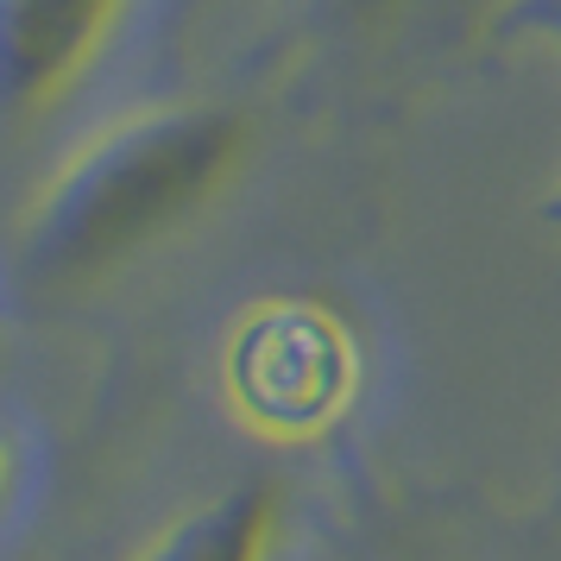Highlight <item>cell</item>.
I'll use <instances>...</instances> for the list:
<instances>
[{
  "label": "cell",
  "instance_id": "1",
  "mask_svg": "<svg viewBox=\"0 0 561 561\" xmlns=\"http://www.w3.org/2000/svg\"><path fill=\"white\" fill-rule=\"evenodd\" d=\"M247 121L228 107H158L82 146L38 196L26 265L45 284H82L190 221L240 171Z\"/></svg>",
  "mask_w": 561,
  "mask_h": 561
},
{
  "label": "cell",
  "instance_id": "2",
  "mask_svg": "<svg viewBox=\"0 0 561 561\" xmlns=\"http://www.w3.org/2000/svg\"><path fill=\"white\" fill-rule=\"evenodd\" d=\"M233 373H240V398L253 404V416L284 423V430H309L341 410L347 385H354V347L329 316L284 309L272 322L247 329Z\"/></svg>",
  "mask_w": 561,
  "mask_h": 561
},
{
  "label": "cell",
  "instance_id": "3",
  "mask_svg": "<svg viewBox=\"0 0 561 561\" xmlns=\"http://www.w3.org/2000/svg\"><path fill=\"white\" fill-rule=\"evenodd\" d=\"M127 0H0V114H38L102 57Z\"/></svg>",
  "mask_w": 561,
  "mask_h": 561
},
{
  "label": "cell",
  "instance_id": "4",
  "mask_svg": "<svg viewBox=\"0 0 561 561\" xmlns=\"http://www.w3.org/2000/svg\"><path fill=\"white\" fill-rule=\"evenodd\" d=\"M284 517H290V499L278 480H240L215 492L208 505L171 517L139 561H278Z\"/></svg>",
  "mask_w": 561,
  "mask_h": 561
},
{
  "label": "cell",
  "instance_id": "5",
  "mask_svg": "<svg viewBox=\"0 0 561 561\" xmlns=\"http://www.w3.org/2000/svg\"><path fill=\"white\" fill-rule=\"evenodd\" d=\"M354 20H366V26H404V20H423V13H435L442 20V38H455L467 20H480V13H499L505 20L511 0H341Z\"/></svg>",
  "mask_w": 561,
  "mask_h": 561
},
{
  "label": "cell",
  "instance_id": "6",
  "mask_svg": "<svg viewBox=\"0 0 561 561\" xmlns=\"http://www.w3.org/2000/svg\"><path fill=\"white\" fill-rule=\"evenodd\" d=\"M505 20H511L517 32H536V38L561 45V0H511Z\"/></svg>",
  "mask_w": 561,
  "mask_h": 561
},
{
  "label": "cell",
  "instance_id": "7",
  "mask_svg": "<svg viewBox=\"0 0 561 561\" xmlns=\"http://www.w3.org/2000/svg\"><path fill=\"white\" fill-rule=\"evenodd\" d=\"M549 221H556V228H561V183H556V190H549Z\"/></svg>",
  "mask_w": 561,
  "mask_h": 561
},
{
  "label": "cell",
  "instance_id": "8",
  "mask_svg": "<svg viewBox=\"0 0 561 561\" xmlns=\"http://www.w3.org/2000/svg\"><path fill=\"white\" fill-rule=\"evenodd\" d=\"M0 485H7V448H0Z\"/></svg>",
  "mask_w": 561,
  "mask_h": 561
}]
</instances>
